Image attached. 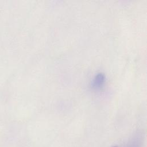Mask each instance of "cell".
<instances>
[{"label":"cell","mask_w":147,"mask_h":147,"mask_svg":"<svg viewBox=\"0 0 147 147\" xmlns=\"http://www.w3.org/2000/svg\"><path fill=\"white\" fill-rule=\"evenodd\" d=\"M114 147H117V146H114Z\"/></svg>","instance_id":"6da1fadb"}]
</instances>
